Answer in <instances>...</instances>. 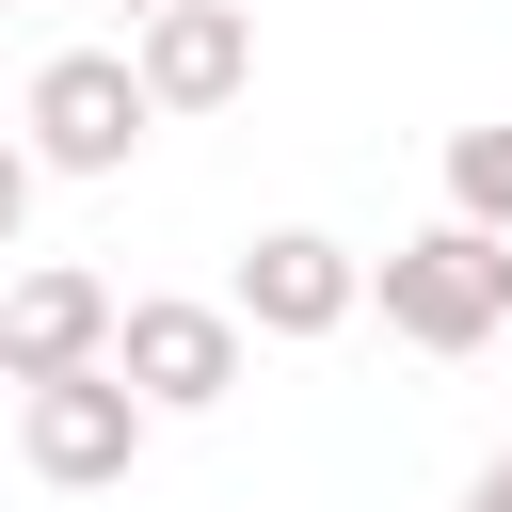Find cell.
<instances>
[{
    "instance_id": "8992f818",
    "label": "cell",
    "mask_w": 512,
    "mask_h": 512,
    "mask_svg": "<svg viewBox=\"0 0 512 512\" xmlns=\"http://www.w3.org/2000/svg\"><path fill=\"white\" fill-rule=\"evenodd\" d=\"M112 304H128V288H96L80 256H32V272H0V384L32 400V384H80V368H112Z\"/></svg>"
},
{
    "instance_id": "7a4b0ae2",
    "label": "cell",
    "mask_w": 512,
    "mask_h": 512,
    "mask_svg": "<svg viewBox=\"0 0 512 512\" xmlns=\"http://www.w3.org/2000/svg\"><path fill=\"white\" fill-rule=\"evenodd\" d=\"M144 128H160V112H144L128 48H48L32 96H16V160H32V176H128Z\"/></svg>"
},
{
    "instance_id": "30bf717a",
    "label": "cell",
    "mask_w": 512,
    "mask_h": 512,
    "mask_svg": "<svg viewBox=\"0 0 512 512\" xmlns=\"http://www.w3.org/2000/svg\"><path fill=\"white\" fill-rule=\"evenodd\" d=\"M464 512H512V448H496V464H480V480H464Z\"/></svg>"
},
{
    "instance_id": "5b68a950",
    "label": "cell",
    "mask_w": 512,
    "mask_h": 512,
    "mask_svg": "<svg viewBox=\"0 0 512 512\" xmlns=\"http://www.w3.org/2000/svg\"><path fill=\"white\" fill-rule=\"evenodd\" d=\"M144 432H160V416H144L112 368H80V384H32V400H16V464H32L48 496H112V480L144 464Z\"/></svg>"
},
{
    "instance_id": "ba28073f",
    "label": "cell",
    "mask_w": 512,
    "mask_h": 512,
    "mask_svg": "<svg viewBox=\"0 0 512 512\" xmlns=\"http://www.w3.org/2000/svg\"><path fill=\"white\" fill-rule=\"evenodd\" d=\"M448 224L512 240V112H496V128H448Z\"/></svg>"
},
{
    "instance_id": "9c48e42d",
    "label": "cell",
    "mask_w": 512,
    "mask_h": 512,
    "mask_svg": "<svg viewBox=\"0 0 512 512\" xmlns=\"http://www.w3.org/2000/svg\"><path fill=\"white\" fill-rule=\"evenodd\" d=\"M32 192H48V176H32V160H16V128H0V256L32 240Z\"/></svg>"
},
{
    "instance_id": "8fae6325",
    "label": "cell",
    "mask_w": 512,
    "mask_h": 512,
    "mask_svg": "<svg viewBox=\"0 0 512 512\" xmlns=\"http://www.w3.org/2000/svg\"><path fill=\"white\" fill-rule=\"evenodd\" d=\"M112 16H128V32H144V16H176V0H112Z\"/></svg>"
},
{
    "instance_id": "3957f363",
    "label": "cell",
    "mask_w": 512,
    "mask_h": 512,
    "mask_svg": "<svg viewBox=\"0 0 512 512\" xmlns=\"http://www.w3.org/2000/svg\"><path fill=\"white\" fill-rule=\"evenodd\" d=\"M240 368H256V336H240L224 304H192V288L112 304V384H128L144 416H224V400H240Z\"/></svg>"
},
{
    "instance_id": "6da1fadb",
    "label": "cell",
    "mask_w": 512,
    "mask_h": 512,
    "mask_svg": "<svg viewBox=\"0 0 512 512\" xmlns=\"http://www.w3.org/2000/svg\"><path fill=\"white\" fill-rule=\"evenodd\" d=\"M368 304H384L400 352H496V336H512V240H480V224H416V240L368 256Z\"/></svg>"
},
{
    "instance_id": "277c9868",
    "label": "cell",
    "mask_w": 512,
    "mask_h": 512,
    "mask_svg": "<svg viewBox=\"0 0 512 512\" xmlns=\"http://www.w3.org/2000/svg\"><path fill=\"white\" fill-rule=\"evenodd\" d=\"M224 320L240 336H336V320H368V256L336 240V224H256L240 240V272H224Z\"/></svg>"
},
{
    "instance_id": "52a82bcc",
    "label": "cell",
    "mask_w": 512,
    "mask_h": 512,
    "mask_svg": "<svg viewBox=\"0 0 512 512\" xmlns=\"http://www.w3.org/2000/svg\"><path fill=\"white\" fill-rule=\"evenodd\" d=\"M128 80H144L160 128H176V112H224V96L256 80V16H240V0H176V16L128 32Z\"/></svg>"
}]
</instances>
